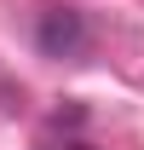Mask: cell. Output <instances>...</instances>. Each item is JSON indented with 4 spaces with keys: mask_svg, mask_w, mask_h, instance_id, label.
<instances>
[{
    "mask_svg": "<svg viewBox=\"0 0 144 150\" xmlns=\"http://www.w3.org/2000/svg\"><path fill=\"white\" fill-rule=\"evenodd\" d=\"M35 40H40L46 58H75V52H87V18H81L75 6H46Z\"/></svg>",
    "mask_w": 144,
    "mask_h": 150,
    "instance_id": "obj_1",
    "label": "cell"
}]
</instances>
